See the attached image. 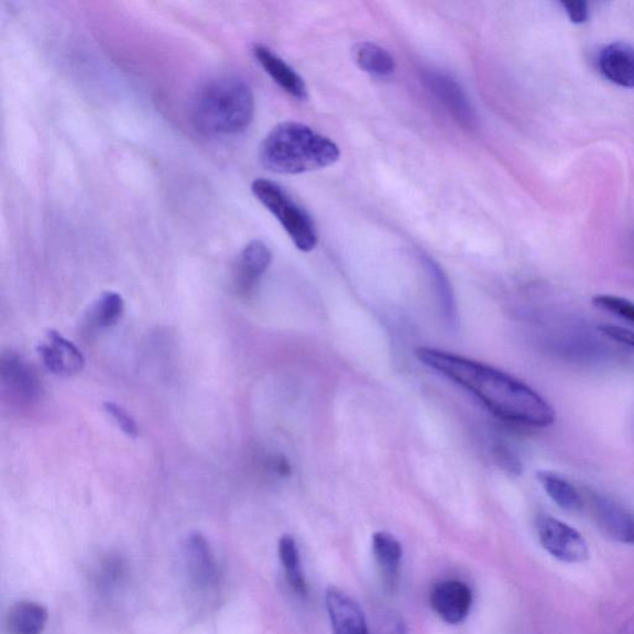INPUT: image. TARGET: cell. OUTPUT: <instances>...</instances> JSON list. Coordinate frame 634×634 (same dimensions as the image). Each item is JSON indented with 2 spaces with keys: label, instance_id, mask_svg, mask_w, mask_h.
<instances>
[{
  "label": "cell",
  "instance_id": "6da1fadb",
  "mask_svg": "<svg viewBox=\"0 0 634 634\" xmlns=\"http://www.w3.org/2000/svg\"><path fill=\"white\" fill-rule=\"evenodd\" d=\"M416 359L474 396L498 418L527 428H548L557 415L528 384L513 375L463 356L419 347Z\"/></svg>",
  "mask_w": 634,
  "mask_h": 634
},
{
  "label": "cell",
  "instance_id": "7a4b0ae2",
  "mask_svg": "<svg viewBox=\"0 0 634 634\" xmlns=\"http://www.w3.org/2000/svg\"><path fill=\"white\" fill-rule=\"evenodd\" d=\"M254 96L244 79L222 75L198 87L192 103L193 121L203 133L237 135L253 122Z\"/></svg>",
  "mask_w": 634,
  "mask_h": 634
},
{
  "label": "cell",
  "instance_id": "3957f363",
  "mask_svg": "<svg viewBox=\"0 0 634 634\" xmlns=\"http://www.w3.org/2000/svg\"><path fill=\"white\" fill-rule=\"evenodd\" d=\"M340 149L330 138L296 122L277 124L260 147L261 164L275 174L297 175L330 166Z\"/></svg>",
  "mask_w": 634,
  "mask_h": 634
},
{
  "label": "cell",
  "instance_id": "277c9868",
  "mask_svg": "<svg viewBox=\"0 0 634 634\" xmlns=\"http://www.w3.org/2000/svg\"><path fill=\"white\" fill-rule=\"evenodd\" d=\"M252 193L267 211H270L289 234L297 250L309 253L315 250L319 237L311 217L294 201L284 188L266 178H256Z\"/></svg>",
  "mask_w": 634,
  "mask_h": 634
},
{
  "label": "cell",
  "instance_id": "5b68a950",
  "mask_svg": "<svg viewBox=\"0 0 634 634\" xmlns=\"http://www.w3.org/2000/svg\"><path fill=\"white\" fill-rule=\"evenodd\" d=\"M542 547L553 558L568 564L584 562L590 558L587 540L569 524L548 514H542L535 522Z\"/></svg>",
  "mask_w": 634,
  "mask_h": 634
},
{
  "label": "cell",
  "instance_id": "8992f818",
  "mask_svg": "<svg viewBox=\"0 0 634 634\" xmlns=\"http://www.w3.org/2000/svg\"><path fill=\"white\" fill-rule=\"evenodd\" d=\"M545 345L553 354L577 363H598L608 357L606 345L600 337L579 327H561L550 331Z\"/></svg>",
  "mask_w": 634,
  "mask_h": 634
},
{
  "label": "cell",
  "instance_id": "52a82bcc",
  "mask_svg": "<svg viewBox=\"0 0 634 634\" xmlns=\"http://www.w3.org/2000/svg\"><path fill=\"white\" fill-rule=\"evenodd\" d=\"M590 511L594 523L614 542L634 544V513L608 495L592 493Z\"/></svg>",
  "mask_w": 634,
  "mask_h": 634
},
{
  "label": "cell",
  "instance_id": "ba28073f",
  "mask_svg": "<svg viewBox=\"0 0 634 634\" xmlns=\"http://www.w3.org/2000/svg\"><path fill=\"white\" fill-rule=\"evenodd\" d=\"M424 84L430 94L448 111L455 121H458L466 128H472L476 124L474 109L468 95L456 79L448 74L440 72H426L424 74Z\"/></svg>",
  "mask_w": 634,
  "mask_h": 634
},
{
  "label": "cell",
  "instance_id": "9c48e42d",
  "mask_svg": "<svg viewBox=\"0 0 634 634\" xmlns=\"http://www.w3.org/2000/svg\"><path fill=\"white\" fill-rule=\"evenodd\" d=\"M37 352L46 369L58 376H73L84 370L85 357L77 346L55 330L39 342Z\"/></svg>",
  "mask_w": 634,
  "mask_h": 634
},
{
  "label": "cell",
  "instance_id": "30bf717a",
  "mask_svg": "<svg viewBox=\"0 0 634 634\" xmlns=\"http://www.w3.org/2000/svg\"><path fill=\"white\" fill-rule=\"evenodd\" d=\"M473 594L468 583L444 580L435 583L430 591V604L438 616L449 624H459L468 619Z\"/></svg>",
  "mask_w": 634,
  "mask_h": 634
},
{
  "label": "cell",
  "instance_id": "8fae6325",
  "mask_svg": "<svg viewBox=\"0 0 634 634\" xmlns=\"http://www.w3.org/2000/svg\"><path fill=\"white\" fill-rule=\"evenodd\" d=\"M326 610L329 613L332 634H370L364 613L349 593L335 587L326 591Z\"/></svg>",
  "mask_w": 634,
  "mask_h": 634
},
{
  "label": "cell",
  "instance_id": "7c38bea8",
  "mask_svg": "<svg viewBox=\"0 0 634 634\" xmlns=\"http://www.w3.org/2000/svg\"><path fill=\"white\" fill-rule=\"evenodd\" d=\"M0 374L7 389L17 398L28 403L42 398L43 385L39 376L19 354L9 352L3 354L0 362Z\"/></svg>",
  "mask_w": 634,
  "mask_h": 634
},
{
  "label": "cell",
  "instance_id": "4fadbf2b",
  "mask_svg": "<svg viewBox=\"0 0 634 634\" xmlns=\"http://www.w3.org/2000/svg\"><path fill=\"white\" fill-rule=\"evenodd\" d=\"M184 557L188 577L197 588L207 589L215 587L218 580L217 565L210 545L201 534L188 535Z\"/></svg>",
  "mask_w": 634,
  "mask_h": 634
},
{
  "label": "cell",
  "instance_id": "5bb4252c",
  "mask_svg": "<svg viewBox=\"0 0 634 634\" xmlns=\"http://www.w3.org/2000/svg\"><path fill=\"white\" fill-rule=\"evenodd\" d=\"M600 74L610 83L623 88H634V46L616 42L604 46L598 55Z\"/></svg>",
  "mask_w": 634,
  "mask_h": 634
},
{
  "label": "cell",
  "instance_id": "9a60e30c",
  "mask_svg": "<svg viewBox=\"0 0 634 634\" xmlns=\"http://www.w3.org/2000/svg\"><path fill=\"white\" fill-rule=\"evenodd\" d=\"M273 261V254L263 241L248 243L234 266V284L241 293L253 289Z\"/></svg>",
  "mask_w": 634,
  "mask_h": 634
},
{
  "label": "cell",
  "instance_id": "2e32d148",
  "mask_svg": "<svg viewBox=\"0 0 634 634\" xmlns=\"http://www.w3.org/2000/svg\"><path fill=\"white\" fill-rule=\"evenodd\" d=\"M372 551L384 587L395 591L401 580L402 544L389 532H376L372 537Z\"/></svg>",
  "mask_w": 634,
  "mask_h": 634
},
{
  "label": "cell",
  "instance_id": "e0dca14e",
  "mask_svg": "<svg viewBox=\"0 0 634 634\" xmlns=\"http://www.w3.org/2000/svg\"><path fill=\"white\" fill-rule=\"evenodd\" d=\"M253 55L264 72L286 94L300 99V101L307 98V87L303 77L292 66L287 65L281 56L273 53L270 47L256 44L253 47Z\"/></svg>",
  "mask_w": 634,
  "mask_h": 634
},
{
  "label": "cell",
  "instance_id": "ac0fdd59",
  "mask_svg": "<svg viewBox=\"0 0 634 634\" xmlns=\"http://www.w3.org/2000/svg\"><path fill=\"white\" fill-rule=\"evenodd\" d=\"M48 620L47 610L37 602L20 601L6 617L8 634H42Z\"/></svg>",
  "mask_w": 634,
  "mask_h": 634
},
{
  "label": "cell",
  "instance_id": "d6986e66",
  "mask_svg": "<svg viewBox=\"0 0 634 634\" xmlns=\"http://www.w3.org/2000/svg\"><path fill=\"white\" fill-rule=\"evenodd\" d=\"M537 480L545 493H547L554 503L567 512H579L583 507V499L580 492L573 485L561 478L560 474L551 471H539Z\"/></svg>",
  "mask_w": 634,
  "mask_h": 634
},
{
  "label": "cell",
  "instance_id": "ffe728a7",
  "mask_svg": "<svg viewBox=\"0 0 634 634\" xmlns=\"http://www.w3.org/2000/svg\"><path fill=\"white\" fill-rule=\"evenodd\" d=\"M424 263L435 286V294L436 297H438L442 320L450 330H456L459 326V314L448 276L445 275L441 267L431 261L430 258H425Z\"/></svg>",
  "mask_w": 634,
  "mask_h": 634
},
{
  "label": "cell",
  "instance_id": "44dd1931",
  "mask_svg": "<svg viewBox=\"0 0 634 634\" xmlns=\"http://www.w3.org/2000/svg\"><path fill=\"white\" fill-rule=\"evenodd\" d=\"M277 554L284 568L285 579L299 597H306L307 584L302 569L299 548L291 535H283L277 544Z\"/></svg>",
  "mask_w": 634,
  "mask_h": 634
},
{
  "label": "cell",
  "instance_id": "7402d4cb",
  "mask_svg": "<svg viewBox=\"0 0 634 634\" xmlns=\"http://www.w3.org/2000/svg\"><path fill=\"white\" fill-rule=\"evenodd\" d=\"M357 65L364 73L375 77H391L395 72L393 56L385 48L373 43H362L354 48Z\"/></svg>",
  "mask_w": 634,
  "mask_h": 634
},
{
  "label": "cell",
  "instance_id": "603a6c76",
  "mask_svg": "<svg viewBox=\"0 0 634 634\" xmlns=\"http://www.w3.org/2000/svg\"><path fill=\"white\" fill-rule=\"evenodd\" d=\"M124 314V300L116 292H105L98 297L89 311V320L99 329H108L122 319Z\"/></svg>",
  "mask_w": 634,
  "mask_h": 634
},
{
  "label": "cell",
  "instance_id": "cb8c5ba5",
  "mask_svg": "<svg viewBox=\"0 0 634 634\" xmlns=\"http://www.w3.org/2000/svg\"><path fill=\"white\" fill-rule=\"evenodd\" d=\"M593 305L634 325V302L620 296L598 295L593 297Z\"/></svg>",
  "mask_w": 634,
  "mask_h": 634
},
{
  "label": "cell",
  "instance_id": "d4e9b609",
  "mask_svg": "<svg viewBox=\"0 0 634 634\" xmlns=\"http://www.w3.org/2000/svg\"><path fill=\"white\" fill-rule=\"evenodd\" d=\"M103 408L119 426V429H121L125 435L131 436V438H136L139 435L138 425L132 416L122 408V406L112 402H107L105 403Z\"/></svg>",
  "mask_w": 634,
  "mask_h": 634
},
{
  "label": "cell",
  "instance_id": "484cf974",
  "mask_svg": "<svg viewBox=\"0 0 634 634\" xmlns=\"http://www.w3.org/2000/svg\"><path fill=\"white\" fill-rule=\"evenodd\" d=\"M494 459L501 469L513 476H518L523 471V464L518 455L510 449L509 446L499 445L498 448L494 449Z\"/></svg>",
  "mask_w": 634,
  "mask_h": 634
},
{
  "label": "cell",
  "instance_id": "4316f807",
  "mask_svg": "<svg viewBox=\"0 0 634 634\" xmlns=\"http://www.w3.org/2000/svg\"><path fill=\"white\" fill-rule=\"evenodd\" d=\"M600 332L606 336L609 340L628 347L634 351V332L624 327L603 325L600 327Z\"/></svg>",
  "mask_w": 634,
  "mask_h": 634
},
{
  "label": "cell",
  "instance_id": "83f0119b",
  "mask_svg": "<svg viewBox=\"0 0 634 634\" xmlns=\"http://www.w3.org/2000/svg\"><path fill=\"white\" fill-rule=\"evenodd\" d=\"M565 13L573 24L587 23L590 17L589 4L581 0H571V2H561Z\"/></svg>",
  "mask_w": 634,
  "mask_h": 634
},
{
  "label": "cell",
  "instance_id": "f1b7e54d",
  "mask_svg": "<svg viewBox=\"0 0 634 634\" xmlns=\"http://www.w3.org/2000/svg\"><path fill=\"white\" fill-rule=\"evenodd\" d=\"M385 634H406L405 623L403 619L396 616L394 613H390L389 617L385 620Z\"/></svg>",
  "mask_w": 634,
  "mask_h": 634
}]
</instances>
